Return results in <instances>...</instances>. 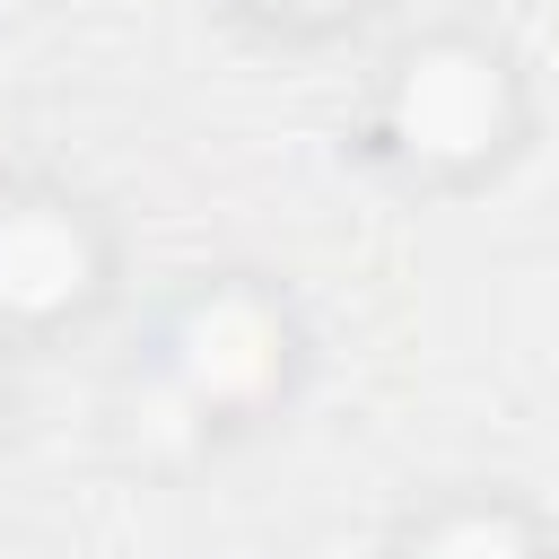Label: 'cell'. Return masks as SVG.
<instances>
[{
    "label": "cell",
    "instance_id": "obj_1",
    "mask_svg": "<svg viewBox=\"0 0 559 559\" xmlns=\"http://www.w3.org/2000/svg\"><path fill=\"white\" fill-rule=\"evenodd\" d=\"M393 140L411 157H480L498 140V61L472 44H428L402 61Z\"/></svg>",
    "mask_w": 559,
    "mask_h": 559
},
{
    "label": "cell",
    "instance_id": "obj_2",
    "mask_svg": "<svg viewBox=\"0 0 559 559\" xmlns=\"http://www.w3.org/2000/svg\"><path fill=\"white\" fill-rule=\"evenodd\" d=\"M271 367H280V332H271V314L253 297L227 288V297H201L192 306V323L175 341V376H183V393L201 411H227V402L262 393Z\"/></svg>",
    "mask_w": 559,
    "mask_h": 559
},
{
    "label": "cell",
    "instance_id": "obj_3",
    "mask_svg": "<svg viewBox=\"0 0 559 559\" xmlns=\"http://www.w3.org/2000/svg\"><path fill=\"white\" fill-rule=\"evenodd\" d=\"M87 271H96V253L70 210H52V201L0 210V314H61L87 288Z\"/></svg>",
    "mask_w": 559,
    "mask_h": 559
},
{
    "label": "cell",
    "instance_id": "obj_4",
    "mask_svg": "<svg viewBox=\"0 0 559 559\" xmlns=\"http://www.w3.org/2000/svg\"><path fill=\"white\" fill-rule=\"evenodd\" d=\"M411 559H533V542L515 533V515H498V507H463V515H437V524L419 533Z\"/></svg>",
    "mask_w": 559,
    "mask_h": 559
},
{
    "label": "cell",
    "instance_id": "obj_5",
    "mask_svg": "<svg viewBox=\"0 0 559 559\" xmlns=\"http://www.w3.org/2000/svg\"><path fill=\"white\" fill-rule=\"evenodd\" d=\"M280 9H332V0H280Z\"/></svg>",
    "mask_w": 559,
    "mask_h": 559
}]
</instances>
